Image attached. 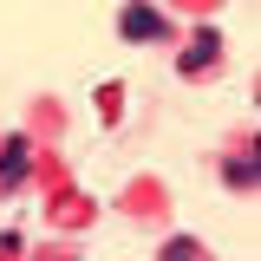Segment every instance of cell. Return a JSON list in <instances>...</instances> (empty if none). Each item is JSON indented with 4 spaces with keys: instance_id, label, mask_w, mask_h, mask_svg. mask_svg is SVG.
<instances>
[{
    "instance_id": "1",
    "label": "cell",
    "mask_w": 261,
    "mask_h": 261,
    "mask_svg": "<svg viewBox=\"0 0 261 261\" xmlns=\"http://www.w3.org/2000/svg\"><path fill=\"white\" fill-rule=\"evenodd\" d=\"M27 170H33V144L27 137H7L0 144V183L13 190V183H27Z\"/></svg>"
},
{
    "instance_id": "2",
    "label": "cell",
    "mask_w": 261,
    "mask_h": 261,
    "mask_svg": "<svg viewBox=\"0 0 261 261\" xmlns=\"http://www.w3.org/2000/svg\"><path fill=\"white\" fill-rule=\"evenodd\" d=\"M118 33H124V39H157L163 13H157V7H124V13H118Z\"/></svg>"
},
{
    "instance_id": "3",
    "label": "cell",
    "mask_w": 261,
    "mask_h": 261,
    "mask_svg": "<svg viewBox=\"0 0 261 261\" xmlns=\"http://www.w3.org/2000/svg\"><path fill=\"white\" fill-rule=\"evenodd\" d=\"M209 59H216V27H202V33H196V46L183 53V72H202Z\"/></svg>"
},
{
    "instance_id": "4",
    "label": "cell",
    "mask_w": 261,
    "mask_h": 261,
    "mask_svg": "<svg viewBox=\"0 0 261 261\" xmlns=\"http://www.w3.org/2000/svg\"><path fill=\"white\" fill-rule=\"evenodd\" d=\"M222 176L235 183V190H242V183H255V157H248V163H242V157H228V170H222Z\"/></svg>"
}]
</instances>
